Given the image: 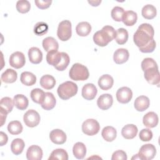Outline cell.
I'll return each instance as SVG.
<instances>
[{
  "instance_id": "9a60e30c",
  "label": "cell",
  "mask_w": 160,
  "mask_h": 160,
  "mask_svg": "<svg viewBox=\"0 0 160 160\" xmlns=\"http://www.w3.org/2000/svg\"><path fill=\"white\" fill-rule=\"evenodd\" d=\"M26 158L28 160H41L42 158V150L37 145L31 146L27 150Z\"/></svg>"
},
{
  "instance_id": "8d00e7d4",
  "label": "cell",
  "mask_w": 160,
  "mask_h": 160,
  "mask_svg": "<svg viewBox=\"0 0 160 160\" xmlns=\"http://www.w3.org/2000/svg\"><path fill=\"white\" fill-rule=\"evenodd\" d=\"M49 160L52 159H60V160H68V154L67 152L63 149H56L54 150L48 158Z\"/></svg>"
},
{
  "instance_id": "2e32d148",
  "label": "cell",
  "mask_w": 160,
  "mask_h": 160,
  "mask_svg": "<svg viewBox=\"0 0 160 160\" xmlns=\"http://www.w3.org/2000/svg\"><path fill=\"white\" fill-rule=\"evenodd\" d=\"M129 51L124 48H119L115 51L113 55V60L118 64L126 62L129 59Z\"/></svg>"
},
{
  "instance_id": "b9f144b4",
  "label": "cell",
  "mask_w": 160,
  "mask_h": 160,
  "mask_svg": "<svg viewBox=\"0 0 160 160\" xmlns=\"http://www.w3.org/2000/svg\"><path fill=\"white\" fill-rule=\"evenodd\" d=\"M61 53H62L61 60L60 62L59 63V64L55 67V68L57 70L60 71H62L65 70L67 68V67L68 66V65L69 64V61H70L69 57L67 53H66L64 52H61Z\"/></svg>"
},
{
  "instance_id": "d6986e66",
  "label": "cell",
  "mask_w": 160,
  "mask_h": 160,
  "mask_svg": "<svg viewBox=\"0 0 160 160\" xmlns=\"http://www.w3.org/2000/svg\"><path fill=\"white\" fill-rule=\"evenodd\" d=\"M56 103V98L53 94L49 92H45L44 98L42 103L41 104V106L44 109L49 111L51 110L55 107Z\"/></svg>"
},
{
  "instance_id": "e0dca14e",
  "label": "cell",
  "mask_w": 160,
  "mask_h": 160,
  "mask_svg": "<svg viewBox=\"0 0 160 160\" xmlns=\"http://www.w3.org/2000/svg\"><path fill=\"white\" fill-rule=\"evenodd\" d=\"M142 122L147 128H154L158 124V116L154 112H149L143 116Z\"/></svg>"
},
{
  "instance_id": "681fc988",
  "label": "cell",
  "mask_w": 160,
  "mask_h": 160,
  "mask_svg": "<svg viewBox=\"0 0 160 160\" xmlns=\"http://www.w3.org/2000/svg\"><path fill=\"white\" fill-rule=\"evenodd\" d=\"M0 136H1V142H0V146H2L5 145L8 142V136L6 134H5L4 132L1 131L0 132Z\"/></svg>"
},
{
  "instance_id": "7dc6e473",
  "label": "cell",
  "mask_w": 160,
  "mask_h": 160,
  "mask_svg": "<svg viewBox=\"0 0 160 160\" xmlns=\"http://www.w3.org/2000/svg\"><path fill=\"white\" fill-rule=\"evenodd\" d=\"M112 160H126L127 159V155L126 153L122 150H118L113 152L111 158Z\"/></svg>"
},
{
  "instance_id": "ac0fdd59",
  "label": "cell",
  "mask_w": 160,
  "mask_h": 160,
  "mask_svg": "<svg viewBox=\"0 0 160 160\" xmlns=\"http://www.w3.org/2000/svg\"><path fill=\"white\" fill-rule=\"evenodd\" d=\"M29 61L32 64H39L42 60V52L36 47H32L28 51Z\"/></svg>"
},
{
  "instance_id": "e575fe53",
  "label": "cell",
  "mask_w": 160,
  "mask_h": 160,
  "mask_svg": "<svg viewBox=\"0 0 160 160\" xmlns=\"http://www.w3.org/2000/svg\"><path fill=\"white\" fill-rule=\"evenodd\" d=\"M116 42L122 45L125 44L128 39V32L124 28H119L116 31V36H115Z\"/></svg>"
},
{
  "instance_id": "30bf717a",
  "label": "cell",
  "mask_w": 160,
  "mask_h": 160,
  "mask_svg": "<svg viewBox=\"0 0 160 160\" xmlns=\"http://www.w3.org/2000/svg\"><path fill=\"white\" fill-rule=\"evenodd\" d=\"M145 79L151 84H158L160 81V75L158 68H150L144 71Z\"/></svg>"
},
{
  "instance_id": "f5cc1de1",
  "label": "cell",
  "mask_w": 160,
  "mask_h": 160,
  "mask_svg": "<svg viewBox=\"0 0 160 160\" xmlns=\"http://www.w3.org/2000/svg\"><path fill=\"white\" fill-rule=\"evenodd\" d=\"M131 159H139V157L138 154H137L134 155L133 157H132Z\"/></svg>"
},
{
  "instance_id": "6da1fadb",
  "label": "cell",
  "mask_w": 160,
  "mask_h": 160,
  "mask_svg": "<svg viewBox=\"0 0 160 160\" xmlns=\"http://www.w3.org/2000/svg\"><path fill=\"white\" fill-rule=\"evenodd\" d=\"M154 31L153 27L148 23L141 24L133 36L135 44L139 48L148 44L153 39Z\"/></svg>"
},
{
  "instance_id": "ee69618b",
  "label": "cell",
  "mask_w": 160,
  "mask_h": 160,
  "mask_svg": "<svg viewBox=\"0 0 160 160\" xmlns=\"http://www.w3.org/2000/svg\"><path fill=\"white\" fill-rule=\"evenodd\" d=\"M150 68H158V64L156 62L152 59L150 58H146L142 60L141 62V68L143 71Z\"/></svg>"
},
{
  "instance_id": "1f68e13d",
  "label": "cell",
  "mask_w": 160,
  "mask_h": 160,
  "mask_svg": "<svg viewBox=\"0 0 160 160\" xmlns=\"http://www.w3.org/2000/svg\"><path fill=\"white\" fill-rule=\"evenodd\" d=\"M56 84V80L53 76L49 74L42 76L40 79V85L45 89H52Z\"/></svg>"
},
{
  "instance_id": "f35d334b",
  "label": "cell",
  "mask_w": 160,
  "mask_h": 160,
  "mask_svg": "<svg viewBox=\"0 0 160 160\" xmlns=\"http://www.w3.org/2000/svg\"><path fill=\"white\" fill-rule=\"evenodd\" d=\"M48 25L42 21L37 22L34 27V32L37 36H42L47 33L48 31Z\"/></svg>"
},
{
  "instance_id": "52a82bcc",
  "label": "cell",
  "mask_w": 160,
  "mask_h": 160,
  "mask_svg": "<svg viewBox=\"0 0 160 160\" xmlns=\"http://www.w3.org/2000/svg\"><path fill=\"white\" fill-rule=\"evenodd\" d=\"M40 115L34 109L28 110L25 112L23 116L25 124L30 128H34L38 126L40 122Z\"/></svg>"
},
{
  "instance_id": "277c9868",
  "label": "cell",
  "mask_w": 160,
  "mask_h": 160,
  "mask_svg": "<svg viewBox=\"0 0 160 160\" xmlns=\"http://www.w3.org/2000/svg\"><path fill=\"white\" fill-rule=\"evenodd\" d=\"M69 76L71 79L74 81H85L88 79L89 73L85 66L80 63H75L70 69Z\"/></svg>"
},
{
  "instance_id": "44dd1931",
  "label": "cell",
  "mask_w": 160,
  "mask_h": 160,
  "mask_svg": "<svg viewBox=\"0 0 160 160\" xmlns=\"http://www.w3.org/2000/svg\"><path fill=\"white\" fill-rule=\"evenodd\" d=\"M150 104V101L149 98L145 96H140L138 97L134 102V106L135 109L138 111L142 112L146 110Z\"/></svg>"
},
{
  "instance_id": "cb8c5ba5",
  "label": "cell",
  "mask_w": 160,
  "mask_h": 160,
  "mask_svg": "<svg viewBox=\"0 0 160 160\" xmlns=\"http://www.w3.org/2000/svg\"><path fill=\"white\" fill-rule=\"evenodd\" d=\"M62 58V53L58 51H53L48 52L46 54L47 62L53 66L54 68L59 64Z\"/></svg>"
},
{
  "instance_id": "8992f818",
  "label": "cell",
  "mask_w": 160,
  "mask_h": 160,
  "mask_svg": "<svg viewBox=\"0 0 160 160\" xmlns=\"http://www.w3.org/2000/svg\"><path fill=\"white\" fill-rule=\"evenodd\" d=\"M100 129L99 122L94 119H88L82 124V131L83 133L88 136L96 134Z\"/></svg>"
},
{
  "instance_id": "5bb4252c",
  "label": "cell",
  "mask_w": 160,
  "mask_h": 160,
  "mask_svg": "<svg viewBox=\"0 0 160 160\" xmlns=\"http://www.w3.org/2000/svg\"><path fill=\"white\" fill-rule=\"evenodd\" d=\"M112 102L113 98L110 94H102L97 100V105L102 110H107L110 108Z\"/></svg>"
},
{
  "instance_id": "7a4b0ae2",
  "label": "cell",
  "mask_w": 160,
  "mask_h": 160,
  "mask_svg": "<svg viewBox=\"0 0 160 160\" xmlns=\"http://www.w3.org/2000/svg\"><path fill=\"white\" fill-rule=\"evenodd\" d=\"M115 36L116 31L114 28L111 26H105L101 30L94 34L93 41L96 45L100 47H104L113 40Z\"/></svg>"
},
{
  "instance_id": "9c48e42d",
  "label": "cell",
  "mask_w": 160,
  "mask_h": 160,
  "mask_svg": "<svg viewBox=\"0 0 160 160\" xmlns=\"http://www.w3.org/2000/svg\"><path fill=\"white\" fill-rule=\"evenodd\" d=\"M26 62L24 54L20 51H16L11 54L9 58V64L12 68L19 69L22 68Z\"/></svg>"
},
{
  "instance_id": "60d3db41",
  "label": "cell",
  "mask_w": 160,
  "mask_h": 160,
  "mask_svg": "<svg viewBox=\"0 0 160 160\" xmlns=\"http://www.w3.org/2000/svg\"><path fill=\"white\" fill-rule=\"evenodd\" d=\"M31 8V4L27 0H20L16 2V9L20 13H26Z\"/></svg>"
},
{
  "instance_id": "8fae6325",
  "label": "cell",
  "mask_w": 160,
  "mask_h": 160,
  "mask_svg": "<svg viewBox=\"0 0 160 160\" xmlns=\"http://www.w3.org/2000/svg\"><path fill=\"white\" fill-rule=\"evenodd\" d=\"M116 99L118 101L122 104L129 102L132 98V92L129 88L122 87L116 92Z\"/></svg>"
},
{
  "instance_id": "ba28073f",
  "label": "cell",
  "mask_w": 160,
  "mask_h": 160,
  "mask_svg": "<svg viewBox=\"0 0 160 160\" xmlns=\"http://www.w3.org/2000/svg\"><path fill=\"white\" fill-rule=\"evenodd\" d=\"M156 154V149L152 144H146L142 145L139 151L138 156L140 159L151 160L153 159Z\"/></svg>"
},
{
  "instance_id": "c3c4849f",
  "label": "cell",
  "mask_w": 160,
  "mask_h": 160,
  "mask_svg": "<svg viewBox=\"0 0 160 160\" xmlns=\"http://www.w3.org/2000/svg\"><path fill=\"white\" fill-rule=\"evenodd\" d=\"M36 6L41 9L48 8L52 3L51 0H36L34 1Z\"/></svg>"
},
{
  "instance_id": "7bdbcfd3",
  "label": "cell",
  "mask_w": 160,
  "mask_h": 160,
  "mask_svg": "<svg viewBox=\"0 0 160 160\" xmlns=\"http://www.w3.org/2000/svg\"><path fill=\"white\" fill-rule=\"evenodd\" d=\"M124 12V10L122 8L119 6H115L114 8H112L111 14L112 18L114 21L117 22H120L122 21V18Z\"/></svg>"
},
{
  "instance_id": "d4e9b609",
  "label": "cell",
  "mask_w": 160,
  "mask_h": 160,
  "mask_svg": "<svg viewBox=\"0 0 160 160\" xmlns=\"http://www.w3.org/2000/svg\"><path fill=\"white\" fill-rule=\"evenodd\" d=\"M113 83V78L109 74H104L101 76L98 80V85L99 88L104 91L111 88Z\"/></svg>"
},
{
  "instance_id": "74e56055",
  "label": "cell",
  "mask_w": 160,
  "mask_h": 160,
  "mask_svg": "<svg viewBox=\"0 0 160 160\" xmlns=\"http://www.w3.org/2000/svg\"><path fill=\"white\" fill-rule=\"evenodd\" d=\"M30 95L33 102L41 104L44 99L45 92L41 89L35 88L31 91Z\"/></svg>"
},
{
  "instance_id": "ffe728a7",
  "label": "cell",
  "mask_w": 160,
  "mask_h": 160,
  "mask_svg": "<svg viewBox=\"0 0 160 160\" xmlns=\"http://www.w3.org/2000/svg\"><path fill=\"white\" fill-rule=\"evenodd\" d=\"M138 129L136 125L129 124L125 125L122 130H121V134L126 139H131L136 137L137 135Z\"/></svg>"
},
{
  "instance_id": "ab89813d",
  "label": "cell",
  "mask_w": 160,
  "mask_h": 160,
  "mask_svg": "<svg viewBox=\"0 0 160 160\" xmlns=\"http://www.w3.org/2000/svg\"><path fill=\"white\" fill-rule=\"evenodd\" d=\"M14 106V104L13 100L9 97L2 98L1 100V102H0L1 108L3 109L8 113H9L10 112H11Z\"/></svg>"
},
{
  "instance_id": "f907efd6",
  "label": "cell",
  "mask_w": 160,
  "mask_h": 160,
  "mask_svg": "<svg viewBox=\"0 0 160 160\" xmlns=\"http://www.w3.org/2000/svg\"><path fill=\"white\" fill-rule=\"evenodd\" d=\"M1 126H2L4 123L6 121V118L7 116V114H8L6 111H4L3 109L1 108Z\"/></svg>"
},
{
  "instance_id": "bcb514c9",
  "label": "cell",
  "mask_w": 160,
  "mask_h": 160,
  "mask_svg": "<svg viewBox=\"0 0 160 160\" xmlns=\"http://www.w3.org/2000/svg\"><path fill=\"white\" fill-rule=\"evenodd\" d=\"M139 136L142 141H149L152 138V132L149 129H142L140 131Z\"/></svg>"
},
{
  "instance_id": "816d5d0a",
  "label": "cell",
  "mask_w": 160,
  "mask_h": 160,
  "mask_svg": "<svg viewBox=\"0 0 160 160\" xmlns=\"http://www.w3.org/2000/svg\"><path fill=\"white\" fill-rule=\"evenodd\" d=\"M101 2V0L98 1H88V3H89L92 6H98Z\"/></svg>"
},
{
  "instance_id": "603a6c76",
  "label": "cell",
  "mask_w": 160,
  "mask_h": 160,
  "mask_svg": "<svg viewBox=\"0 0 160 160\" xmlns=\"http://www.w3.org/2000/svg\"><path fill=\"white\" fill-rule=\"evenodd\" d=\"M42 47L44 50L48 52L50 51H58L59 44L54 38L47 37L42 41Z\"/></svg>"
},
{
  "instance_id": "f546056e",
  "label": "cell",
  "mask_w": 160,
  "mask_h": 160,
  "mask_svg": "<svg viewBox=\"0 0 160 160\" xmlns=\"http://www.w3.org/2000/svg\"><path fill=\"white\" fill-rule=\"evenodd\" d=\"M76 33L80 36H86L91 31V26L88 22H80L76 26Z\"/></svg>"
},
{
  "instance_id": "83f0119b",
  "label": "cell",
  "mask_w": 160,
  "mask_h": 160,
  "mask_svg": "<svg viewBox=\"0 0 160 160\" xmlns=\"http://www.w3.org/2000/svg\"><path fill=\"white\" fill-rule=\"evenodd\" d=\"M18 78L16 71L12 69H7L1 76V79L5 83L14 82Z\"/></svg>"
},
{
  "instance_id": "4316f807",
  "label": "cell",
  "mask_w": 160,
  "mask_h": 160,
  "mask_svg": "<svg viewBox=\"0 0 160 160\" xmlns=\"http://www.w3.org/2000/svg\"><path fill=\"white\" fill-rule=\"evenodd\" d=\"M101 135L105 141L108 142H111L116 139L117 136V131L116 129L112 126H108L102 129Z\"/></svg>"
},
{
  "instance_id": "836d02e7",
  "label": "cell",
  "mask_w": 160,
  "mask_h": 160,
  "mask_svg": "<svg viewBox=\"0 0 160 160\" xmlns=\"http://www.w3.org/2000/svg\"><path fill=\"white\" fill-rule=\"evenodd\" d=\"M142 16L144 18L147 19H152L156 17L157 14L156 8L151 4L145 5L141 11Z\"/></svg>"
},
{
  "instance_id": "f1b7e54d",
  "label": "cell",
  "mask_w": 160,
  "mask_h": 160,
  "mask_svg": "<svg viewBox=\"0 0 160 160\" xmlns=\"http://www.w3.org/2000/svg\"><path fill=\"white\" fill-rule=\"evenodd\" d=\"M72 152L74 157L78 159H83L86 154V148L81 142H76L72 148Z\"/></svg>"
},
{
  "instance_id": "7c38bea8",
  "label": "cell",
  "mask_w": 160,
  "mask_h": 160,
  "mask_svg": "<svg viewBox=\"0 0 160 160\" xmlns=\"http://www.w3.org/2000/svg\"><path fill=\"white\" fill-rule=\"evenodd\" d=\"M98 92L96 86L92 83L86 84L82 89V96L86 100H92Z\"/></svg>"
},
{
  "instance_id": "484cf974",
  "label": "cell",
  "mask_w": 160,
  "mask_h": 160,
  "mask_svg": "<svg viewBox=\"0 0 160 160\" xmlns=\"http://www.w3.org/2000/svg\"><path fill=\"white\" fill-rule=\"evenodd\" d=\"M13 102L14 106L20 110L26 109L29 104V101L28 98L23 94H16L13 98Z\"/></svg>"
},
{
  "instance_id": "3957f363",
  "label": "cell",
  "mask_w": 160,
  "mask_h": 160,
  "mask_svg": "<svg viewBox=\"0 0 160 160\" xmlns=\"http://www.w3.org/2000/svg\"><path fill=\"white\" fill-rule=\"evenodd\" d=\"M78 88L76 83L72 81H66L61 84L57 92L59 97L63 100H68L75 96L78 92Z\"/></svg>"
},
{
  "instance_id": "7402d4cb",
  "label": "cell",
  "mask_w": 160,
  "mask_h": 160,
  "mask_svg": "<svg viewBox=\"0 0 160 160\" xmlns=\"http://www.w3.org/2000/svg\"><path fill=\"white\" fill-rule=\"evenodd\" d=\"M138 19L137 13L133 11H124L122 18V21L123 23L128 26H131L136 24Z\"/></svg>"
},
{
  "instance_id": "4fadbf2b",
  "label": "cell",
  "mask_w": 160,
  "mask_h": 160,
  "mask_svg": "<svg viewBox=\"0 0 160 160\" xmlns=\"http://www.w3.org/2000/svg\"><path fill=\"white\" fill-rule=\"evenodd\" d=\"M51 141L56 144H62L66 141V134L61 129H56L51 131L49 134Z\"/></svg>"
},
{
  "instance_id": "5b68a950",
  "label": "cell",
  "mask_w": 160,
  "mask_h": 160,
  "mask_svg": "<svg viewBox=\"0 0 160 160\" xmlns=\"http://www.w3.org/2000/svg\"><path fill=\"white\" fill-rule=\"evenodd\" d=\"M57 35L62 41H66L70 39L72 35V27L69 20H64L60 22L57 30Z\"/></svg>"
},
{
  "instance_id": "f6af8a7d",
  "label": "cell",
  "mask_w": 160,
  "mask_h": 160,
  "mask_svg": "<svg viewBox=\"0 0 160 160\" xmlns=\"http://www.w3.org/2000/svg\"><path fill=\"white\" fill-rule=\"evenodd\" d=\"M156 41L154 39H152L150 41V42L148 44H146V46H144L142 48H139V49L142 52L150 53V52H152L154 51V50L156 48Z\"/></svg>"
},
{
  "instance_id": "d590c367",
  "label": "cell",
  "mask_w": 160,
  "mask_h": 160,
  "mask_svg": "<svg viewBox=\"0 0 160 160\" xmlns=\"http://www.w3.org/2000/svg\"><path fill=\"white\" fill-rule=\"evenodd\" d=\"M22 126L19 121H11L8 125L9 132L12 135H18L22 131Z\"/></svg>"
},
{
  "instance_id": "d6a6232c",
  "label": "cell",
  "mask_w": 160,
  "mask_h": 160,
  "mask_svg": "<svg viewBox=\"0 0 160 160\" xmlns=\"http://www.w3.org/2000/svg\"><path fill=\"white\" fill-rule=\"evenodd\" d=\"M25 144L24 141L20 138L14 139L11 144V149L12 152L15 155H19L22 153Z\"/></svg>"
},
{
  "instance_id": "4dcf8cb0",
  "label": "cell",
  "mask_w": 160,
  "mask_h": 160,
  "mask_svg": "<svg viewBox=\"0 0 160 160\" xmlns=\"http://www.w3.org/2000/svg\"><path fill=\"white\" fill-rule=\"evenodd\" d=\"M21 82L28 86L34 85L36 82V76L31 72L24 71L21 73L20 76Z\"/></svg>"
}]
</instances>
